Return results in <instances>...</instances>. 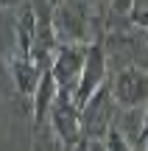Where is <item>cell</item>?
Here are the masks:
<instances>
[{
	"instance_id": "obj_1",
	"label": "cell",
	"mask_w": 148,
	"mask_h": 151,
	"mask_svg": "<svg viewBox=\"0 0 148 151\" xmlns=\"http://www.w3.org/2000/svg\"><path fill=\"white\" fill-rule=\"evenodd\" d=\"M117 115V104L112 98L109 81H101L98 90L84 101V106L78 109V123H81V146L78 148H104V134L109 129V123Z\"/></svg>"
},
{
	"instance_id": "obj_2",
	"label": "cell",
	"mask_w": 148,
	"mask_h": 151,
	"mask_svg": "<svg viewBox=\"0 0 148 151\" xmlns=\"http://www.w3.org/2000/svg\"><path fill=\"white\" fill-rule=\"evenodd\" d=\"M48 120L50 129H53L56 140L61 148H78L81 146V123H78V106L73 104L70 92L56 90L53 101L48 109Z\"/></svg>"
},
{
	"instance_id": "obj_3",
	"label": "cell",
	"mask_w": 148,
	"mask_h": 151,
	"mask_svg": "<svg viewBox=\"0 0 148 151\" xmlns=\"http://www.w3.org/2000/svg\"><path fill=\"white\" fill-rule=\"evenodd\" d=\"M84 50H87V42H59L50 56V76L56 81V90L70 92L76 90L78 84V73H81L84 65Z\"/></svg>"
},
{
	"instance_id": "obj_4",
	"label": "cell",
	"mask_w": 148,
	"mask_h": 151,
	"mask_svg": "<svg viewBox=\"0 0 148 151\" xmlns=\"http://www.w3.org/2000/svg\"><path fill=\"white\" fill-rule=\"evenodd\" d=\"M104 78H106V50H104V42L95 39V42H87V50H84V65L78 73V84L73 90V104L81 109L84 101L98 90Z\"/></svg>"
},
{
	"instance_id": "obj_5",
	"label": "cell",
	"mask_w": 148,
	"mask_h": 151,
	"mask_svg": "<svg viewBox=\"0 0 148 151\" xmlns=\"http://www.w3.org/2000/svg\"><path fill=\"white\" fill-rule=\"evenodd\" d=\"M112 98L120 109H132V106H145V95H148V76L143 67L129 65L123 67L115 78L109 81Z\"/></svg>"
},
{
	"instance_id": "obj_6",
	"label": "cell",
	"mask_w": 148,
	"mask_h": 151,
	"mask_svg": "<svg viewBox=\"0 0 148 151\" xmlns=\"http://www.w3.org/2000/svg\"><path fill=\"white\" fill-rule=\"evenodd\" d=\"M53 34L59 42H87V22L78 9L67 3H53Z\"/></svg>"
},
{
	"instance_id": "obj_7",
	"label": "cell",
	"mask_w": 148,
	"mask_h": 151,
	"mask_svg": "<svg viewBox=\"0 0 148 151\" xmlns=\"http://www.w3.org/2000/svg\"><path fill=\"white\" fill-rule=\"evenodd\" d=\"M6 70H9V76H11V81H14L20 95H31L36 81H39V76H42V70L36 67V62L31 59V53L28 56L11 53L9 59H6Z\"/></svg>"
},
{
	"instance_id": "obj_8",
	"label": "cell",
	"mask_w": 148,
	"mask_h": 151,
	"mask_svg": "<svg viewBox=\"0 0 148 151\" xmlns=\"http://www.w3.org/2000/svg\"><path fill=\"white\" fill-rule=\"evenodd\" d=\"M53 95H56V81H53V76H50V70H42L36 87H34V92H31V98H34V120H31L34 123V134H36L45 126V120H48V109H50Z\"/></svg>"
},
{
	"instance_id": "obj_9",
	"label": "cell",
	"mask_w": 148,
	"mask_h": 151,
	"mask_svg": "<svg viewBox=\"0 0 148 151\" xmlns=\"http://www.w3.org/2000/svg\"><path fill=\"white\" fill-rule=\"evenodd\" d=\"M14 39H17V50H14V53H22V56L31 53V42H34V9H31L28 0H22V3L17 6Z\"/></svg>"
},
{
	"instance_id": "obj_10",
	"label": "cell",
	"mask_w": 148,
	"mask_h": 151,
	"mask_svg": "<svg viewBox=\"0 0 148 151\" xmlns=\"http://www.w3.org/2000/svg\"><path fill=\"white\" fill-rule=\"evenodd\" d=\"M132 6H134V0H112V14L115 17H126Z\"/></svg>"
},
{
	"instance_id": "obj_11",
	"label": "cell",
	"mask_w": 148,
	"mask_h": 151,
	"mask_svg": "<svg viewBox=\"0 0 148 151\" xmlns=\"http://www.w3.org/2000/svg\"><path fill=\"white\" fill-rule=\"evenodd\" d=\"M22 0H0V9H17Z\"/></svg>"
},
{
	"instance_id": "obj_12",
	"label": "cell",
	"mask_w": 148,
	"mask_h": 151,
	"mask_svg": "<svg viewBox=\"0 0 148 151\" xmlns=\"http://www.w3.org/2000/svg\"><path fill=\"white\" fill-rule=\"evenodd\" d=\"M53 3H56V0H53Z\"/></svg>"
}]
</instances>
